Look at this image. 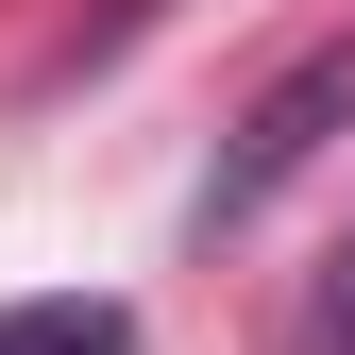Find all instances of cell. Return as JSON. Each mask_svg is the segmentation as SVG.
Returning <instances> with one entry per match:
<instances>
[{
	"instance_id": "cell-2",
	"label": "cell",
	"mask_w": 355,
	"mask_h": 355,
	"mask_svg": "<svg viewBox=\"0 0 355 355\" xmlns=\"http://www.w3.org/2000/svg\"><path fill=\"white\" fill-rule=\"evenodd\" d=\"M0 355H136V322L85 304V288H51V304H0Z\"/></svg>"
},
{
	"instance_id": "cell-3",
	"label": "cell",
	"mask_w": 355,
	"mask_h": 355,
	"mask_svg": "<svg viewBox=\"0 0 355 355\" xmlns=\"http://www.w3.org/2000/svg\"><path fill=\"white\" fill-rule=\"evenodd\" d=\"M304 355H355V237H338V271H322V304H304Z\"/></svg>"
},
{
	"instance_id": "cell-1",
	"label": "cell",
	"mask_w": 355,
	"mask_h": 355,
	"mask_svg": "<svg viewBox=\"0 0 355 355\" xmlns=\"http://www.w3.org/2000/svg\"><path fill=\"white\" fill-rule=\"evenodd\" d=\"M355 136V34H322V51H304L271 102L237 119V136H220V169H203V203H187V237H254V220H271L304 169H322Z\"/></svg>"
}]
</instances>
